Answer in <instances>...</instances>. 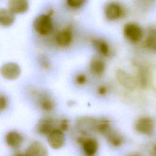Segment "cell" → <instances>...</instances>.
Here are the masks:
<instances>
[{
	"label": "cell",
	"instance_id": "1",
	"mask_svg": "<svg viewBox=\"0 0 156 156\" xmlns=\"http://www.w3.org/2000/svg\"><path fill=\"white\" fill-rule=\"evenodd\" d=\"M35 30L40 35L49 34L53 27L52 20L50 14H41L38 15L33 21Z\"/></svg>",
	"mask_w": 156,
	"mask_h": 156
},
{
	"label": "cell",
	"instance_id": "2",
	"mask_svg": "<svg viewBox=\"0 0 156 156\" xmlns=\"http://www.w3.org/2000/svg\"><path fill=\"white\" fill-rule=\"evenodd\" d=\"M123 34L126 39L132 43L140 41L143 37L141 27L135 23H127L123 27Z\"/></svg>",
	"mask_w": 156,
	"mask_h": 156
},
{
	"label": "cell",
	"instance_id": "3",
	"mask_svg": "<svg viewBox=\"0 0 156 156\" xmlns=\"http://www.w3.org/2000/svg\"><path fill=\"white\" fill-rule=\"evenodd\" d=\"M134 128L140 134L150 135L154 132L155 129L154 121L149 116L140 117L135 122Z\"/></svg>",
	"mask_w": 156,
	"mask_h": 156
},
{
	"label": "cell",
	"instance_id": "4",
	"mask_svg": "<svg viewBox=\"0 0 156 156\" xmlns=\"http://www.w3.org/2000/svg\"><path fill=\"white\" fill-rule=\"evenodd\" d=\"M98 119L91 117L80 118L76 121V127L82 135H88L96 131Z\"/></svg>",
	"mask_w": 156,
	"mask_h": 156
},
{
	"label": "cell",
	"instance_id": "5",
	"mask_svg": "<svg viewBox=\"0 0 156 156\" xmlns=\"http://www.w3.org/2000/svg\"><path fill=\"white\" fill-rule=\"evenodd\" d=\"M104 15L107 20L114 21L122 17L124 13L122 7L118 2H107L104 8Z\"/></svg>",
	"mask_w": 156,
	"mask_h": 156
},
{
	"label": "cell",
	"instance_id": "6",
	"mask_svg": "<svg viewBox=\"0 0 156 156\" xmlns=\"http://www.w3.org/2000/svg\"><path fill=\"white\" fill-rule=\"evenodd\" d=\"M77 141L81 144L85 156H94L97 153L99 144L95 138L80 136L77 138Z\"/></svg>",
	"mask_w": 156,
	"mask_h": 156
},
{
	"label": "cell",
	"instance_id": "7",
	"mask_svg": "<svg viewBox=\"0 0 156 156\" xmlns=\"http://www.w3.org/2000/svg\"><path fill=\"white\" fill-rule=\"evenodd\" d=\"M2 76L7 80H15L21 74L20 66L15 62H7L1 68Z\"/></svg>",
	"mask_w": 156,
	"mask_h": 156
},
{
	"label": "cell",
	"instance_id": "8",
	"mask_svg": "<svg viewBox=\"0 0 156 156\" xmlns=\"http://www.w3.org/2000/svg\"><path fill=\"white\" fill-rule=\"evenodd\" d=\"M47 141L53 149H59L65 144V136L63 132L55 129L47 136Z\"/></svg>",
	"mask_w": 156,
	"mask_h": 156
},
{
	"label": "cell",
	"instance_id": "9",
	"mask_svg": "<svg viewBox=\"0 0 156 156\" xmlns=\"http://www.w3.org/2000/svg\"><path fill=\"white\" fill-rule=\"evenodd\" d=\"M25 156H49L46 146L40 141L30 143L24 152Z\"/></svg>",
	"mask_w": 156,
	"mask_h": 156
},
{
	"label": "cell",
	"instance_id": "10",
	"mask_svg": "<svg viewBox=\"0 0 156 156\" xmlns=\"http://www.w3.org/2000/svg\"><path fill=\"white\" fill-rule=\"evenodd\" d=\"M116 76L119 83L126 88L133 90L136 85L135 79L128 73L123 69H117L116 71Z\"/></svg>",
	"mask_w": 156,
	"mask_h": 156
},
{
	"label": "cell",
	"instance_id": "11",
	"mask_svg": "<svg viewBox=\"0 0 156 156\" xmlns=\"http://www.w3.org/2000/svg\"><path fill=\"white\" fill-rule=\"evenodd\" d=\"M103 135L109 144L114 147H119L124 142V138L122 135L113 129L112 126L104 133Z\"/></svg>",
	"mask_w": 156,
	"mask_h": 156
},
{
	"label": "cell",
	"instance_id": "12",
	"mask_svg": "<svg viewBox=\"0 0 156 156\" xmlns=\"http://www.w3.org/2000/svg\"><path fill=\"white\" fill-rule=\"evenodd\" d=\"M5 141L7 145L10 147L17 149L24 142V137L20 132L16 130H11L5 135Z\"/></svg>",
	"mask_w": 156,
	"mask_h": 156
},
{
	"label": "cell",
	"instance_id": "13",
	"mask_svg": "<svg viewBox=\"0 0 156 156\" xmlns=\"http://www.w3.org/2000/svg\"><path fill=\"white\" fill-rule=\"evenodd\" d=\"M56 128L54 127V122L49 118H41L37 122L35 129L37 132L42 135L48 136Z\"/></svg>",
	"mask_w": 156,
	"mask_h": 156
},
{
	"label": "cell",
	"instance_id": "14",
	"mask_svg": "<svg viewBox=\"0 0 156 156\" xmlns=\"http://www.w3.org/2000/svg\"><path fill=\"white\" fill-rule=\"evenodd\" d=\"M73 41V34L69 29H65L59 31L55 35V42L61 48L69 46Z\"/></svg>",
	"mask_w": 156,
	"mask_h": 156
},
{
	"label": "cell",
	"instance_id": "15",
	"mask_svg": "<svg viewBox=\"0 0 156 156\" xmlns=\"http://www.w3.org/2000/svg\"><path fill=\"white\" fill-rule=\"evenodd\" d=\"M8 9L14 14L23 13L29 9V2L26 0H9L7 2Z\"/></svg>",
	"mask_w": 156,
	"mask_h": 156
},
{
	"label": "cell",
	"instance_id": "16",
	"mask_svg": "<svg viewBox=\"0 0 156 156\" xmlns=\"http://www.w3.org/2000/svg\"><path fill=\"white\" fill-rule=\"evenodd\" d=\"M15 14L8 8L0 9V24L3 27H9L15 21Z\"/></svg>",
	"mask_w": 156,
	"mask_h": 156
},
{
	"label": "cell",
	"instance_id": "17",
	"mask_svg": "<svg viewBox=\"0 0 156 156\" xmlns=\"http://www.w3.org/2000/svg\"><path fill=\"white\" fill-rule=\"evenodd\" d=\"M38 103L40 108L47 112H51L55 107V102L54 99L44 94H42L39 96Z\"/></svg>",
	"mask_w": 156,
	"mask_h": 156
},
{
	"label": "cell",
	"instance_id": "18",
	"mask_svg": "<svg viewBox=\"0 0 156 156\" xmlns=\"http://www.w3.org/2000/svg\"><path fill=\"white\" fill-rule=\"evenodd\" d=\"M105 69L104 62L99 58H93L90 62V69L92 74L96 76L102 75Z\"/></svg>",
	"mask_w": 156,
	"mask_h": 156
},
{
	"label": "cell",
	"instance_id": "19",
	"mask_svg": "<svg viewBox=\"0 0 156 156\" xmlns=\"http://www.w3.org/2000/svg\"><path fill=\"white\" fill-rule=\"evenodd\" d=\"M144 44L148 49L156 52V27L149 30L144 40Z\"/></svg>",
	"mask_w": 156,
	"mask_h": 156
},
{
	"label": "cell",
	"instance_id": "20",
	"mask_svg": "<svg viewBox=\"0 0 156 156\" xmlns=\"http://www.w3.org/2000/svg\"><path fill=\"white\" fill-rule=\"evenodd\" d=\"M92 43L101 55L107 57L110 54L109 46L105 41L101 39H94L92 40Z\"/></svg>",
	"mask_w": 156,
	"mask_h": 156
},
{
	"label": "cell",
	"instance_id": "21",
	"mask_svg": "<svg viewBox=\"0 0 156 156\" xmlns=\"http://www.w3.org/2000/svg\"><path fill=\"white\" fill-rule=\"evenodd\" d=\"M86 2L84 0H67L66 5L71 9H79Z\"/></svg>",
	"mask_w": 156,
	"mask_h": 156
},
{
	"label": "cell",
	"instance_id": "22",
	"mask_svg": "<svg viewBox=\"0 0 156 156\" xmlns=\"http://www.w3.org/2000/svg\"><path fill=\"white\" fill-rule=\"evenodd\" d=\"M8 105V99L7 97L3 94H1L0 95V111L2 112L4 110Z\"/></svg>",
	"mask_w": 156,
	"mask_h": 156
},
{
	"label": "cell",
	"instance_id": "23",
	"mask_svg": "<svg viewBox=\"0 0 156 156\" xmlns=\"http://www.w3.org/2000/svg\"><path fill=\"white\" fill-rule=\"evenodd\" d=\"M68 126H69V122L68 120L66 119H63L58 123V129L63 132L68 129Z\"/></svg>",
	"mask_w": 156,
	"mask_h": 156
},
{
	"label": "cell",
	"instance_id": "24",
	"mask_svg": "<svg viewBox=\"0 0 156 156\" xmlns=\"http://www.w3.org/2000/svg\"><path fill=\"white\" fill-rule=\"evenodd\" d=\"M87 81V77L83 74H80L77 75L76 77V82L79 85H82L84 84Z\"/></svg>",
	"mask_w": 156,
	"mask_h": 156
},
{
	"label": "cell",
	"instance_id": "25",
	"mask_svg": "<svg viewBox=\"0 0 156 156\" xmlns=\"http://www.w3.org/2000/svg\"><path fill=\"white\" fill-rule=\"evenodd\" d=\"M41 58L42 59L41 61V64L43 66V67L44 68H49V63L48 62L47 59L44 57H43Z\"/></svg>",
	"mask_w": 156,
	"mask_h": 156
},
{
	"label": "cell",
	"instance_id": "26",
	"mask_svg": "<svg viewBox=\"0 0 156 156\" xmlns=\"http://www.w3.org/2000/svg\"><path fill=\"white\" fill-rule=\"evenodd\" d=\"M98 93L101 95L105 94L107 93V88L104 85L99 87L98 89Z\"/></svg>",
	"mask_w": 156,
	"mask_h": 156
},
{
	"label": "cell",
	"instance_id": "27",
	"mask_svg": "<svg viewBox=\"0 0 156 156\" xmlns=\"http://www.w3.org/2000/svg\"><path fill=\"white\" fill-rule=\"evenodd\" d=\"M12 156H25V155H24V153H21V152H18L15 153Z\"/></svg>",
	"mask_w": 156,
	"mask_h": 156
},
{
	"label": "cell",
	"instance_id": "28",
	"mask_svg": "<svg viewBox=\"0 0 156 156\" xmlns=\"http://www.w3.org/2000/svg\"><path fill=\"white\" fill-rule=\"evenodd\" d=\"M130 156H140L138 154H133V155H131Z\"/></svg>",
	"mask_w": 156,
	"mask_h": 156
},
{
	"label": "cell",
	"instance_id": "29",
	"mask_svg": "<svg viewBox=\"0 0 156 156\" xmlns=\"http://www.w3.org/2000/svg\"><path fill=\"white\" fill-rule=\"evenodd\" d=\"M152 156H156V153L153 152V153H152Z\"/></svg>",
	"mask_w": 156,
	"mask_h": 156
}]
</instances>
